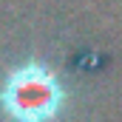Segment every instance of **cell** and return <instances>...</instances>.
<instances>
[{
    "mask_svg": "<svg viewBox=\"0 0 122 122\" xmlns=\"http://www.w3.org/2000/svg\"><path fill=\"white\" fill-rule=\"evenodd\" d=\"M3 108L17 119H48L62 105V88L54 74L46 68H20L0 88Z\"/></svg>",
    "mask_w": 122,
    "mask_h": 122,
    "instance_id": "cell-1",
    "label": "cell"
}]
</instances>
